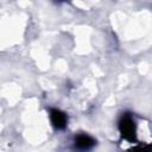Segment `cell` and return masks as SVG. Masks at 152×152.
Returning a JSON list of instances; mask_svg holds the SVG:
<instances>
[{"instance_id":"obj_1","label":"cell","mask_w":152,"mask_h":152,"mask_svg":"<svg viewBox=\"0 0 152 152\" xmlns=\"http://www.w3.org/2000/svg\"><path fill=\"white\" fill-rule=\"evenodd\" d=\"M118 128H119V132H120V134L124 139H126L131 142L135 140V138H137L135 121H134L133 116L129 113L122 114V116L119 120Z\"/></svg>"},{"instance_id":"obj_2","label":"cell","mask_w":152,"mask_h":152,"mask_svg":"<svg viewBox=\"0 0 152 152\" xmlns=\"http://www.w3.org/2000/svg\"><path fill=\"white\" fill-rule=\"evenodd\" d=\"M74 144H75V147L77 150L86 152V151L91 150L96 145V141H95V139L93 137H90V135H88L86 133H80V134H77L75 137Z\"/></svg>"},{"instance_id":"obj_3","label":"cell","mask_w":152,"mask_h":152,"mask_svg":"<svg viewBox=\"0 0 152 152\" xmlns=\"http://www.w3.org/2000/svg\"><path fill=\"white\" fill-rule=\"evenodd\" d=\"M50 121L56 129H64L68 125V116L64 112H62L57 108H51L50 109Z\"/></svg>"},{"instance_id":"obj_4","label":"cell","mask_w":152,"mask_h":152,"mask_svg":"<svg viewBox=\"0 0 152 152\" xmlns=\"http://www.w3.org/2000/svg\"><path fill=\"white\" fill-rule=\"evenodd\" d=\"M131 152H152V144H146V145H138L134 147Z\"/></svg>"}]
</instances>
